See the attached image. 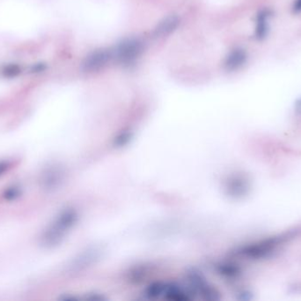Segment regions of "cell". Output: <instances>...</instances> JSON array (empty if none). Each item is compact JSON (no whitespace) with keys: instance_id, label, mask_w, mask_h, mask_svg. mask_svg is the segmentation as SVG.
<instances>
[{"instance_id":"10","label":"cell","mask_w":301,"mask_h":301,"mask_svg":"<svg viewBox=\"0 0 301 301\" xmlns=\"http://www.w3.org/2000/svg\"><path fill=\"white\" fill-rule=\"evenodd\" d=\"M9 168V165L7 162H0V176L3 175L4 172L7 171V169Z\"/></svg>"},{"instance_id":"11","label":"cell","mask_w":301,"mask_h":301,"mask_svg":"<svg viewBox=\"0 0 301 301\" xmlns=\"http://www.w3.org/2000/svg\"><path fill=\"white\" fill-rule=\"evenodd\" d=\"M295 112L298 113V115H301V98L298 99L294 105Z\"/></svg>"},{"instance_id":"5","label":"cell","mask_w":301,"mask_h":301,"mask_svg":"<svg viewBox=\"0 0 301 301\" xmlns=\"http://www.w3.org/2000/svg\"><path fill=\"white\" fill-rule=\"evenodd\" d=\"M247 60V53L244 49H233L225 60V67L230 71L236 70L243 67Z\"/></svg>"},{"instance_id":"8","label":"cell","mask_w":301,"mask_h":301,"mask_svg":"<svg viewBox=\"0 0 301 301\" xmlns=\"http://www.w3.org/2000/svg\"><path fill=\"white\" fill-rule=\"evenodd\" d=\"M22 191L20 186H13L8 187L7 189L5 190L3 193V196L7 200H15L19 197L21 196Z\"/></svg>"},{"instance_id":"3","label":"cell","mask_w":301,"mask_h":301,"mask_svg":"<svg viewBox=\"0 0 301 301\" xmlns=\"http://www.w3.org/2000/svg\"><path fill=\"white\" fill-rule=\"evenodd\" d=\"M284 238L285 237H274L263 239V241L258 242L257 244L250 246L248 253L254 258H264L273 253L277 245L280 244L281 240Z\"/></svg>"},{"instance_id":"4","label":"cell","mask_w":301,"mask_h":301,"mask_svg":"<svg viewBox=\"0 0 301 301\" xmlns=\"http://www.w3.org/2000/svg\"><path fill=\"white\" fill-rule=\"evenodd\" d=\"M178 24H179V19L176 16L171 15L165 18L157 25L153 32V35L155 37H163L168 35L177 28Z\"/></svg>"},{"instance_id":"7","label":"cell","mask_w":301,"mask_h":301,"mask_svg":"<svg viewBox=\"0 0 301 301\" xmlns=\"http://www.w3.org/2000/svg\"><path fill=\"white\" fill-rule=\"evenodd\" d=\"M269 10H263L260 12L256 20V38L262 40L265 38L268 33V19L270 16Z\"/></svg>"},{"instance_id":"1","label":"cell","mask_w":301,"mask_h":301,"mask_svg":"<svg viewBox=\"0 0 301 301\" xmlns=\"http://www.w3.org/2000/svg\"><path fill=\"white\" fill-rule=\"evenodd\" d=\"M142 42L137 39L125 40L116 49V58L123 64H131L135 61L142 53Z\"/></svg>"},{"instance_id":"6","label":"cell","mask_w":301,"mask_h":301,"mask_svg":"<svg viewBox=\"0 0 301 301\" xmlns=\"http://www.w3.org/2000/svg\"><path fill=\"white\" fill-rule=\"evenodd\" d=\"M58 183V174L57 171L53 167L46 169L44 172H42L40 179V184L42 189L46 191H51L54 189Z\"/></svg>"},{"instance_id":"2","label":"cell","mask_w":301,"mask_h":301,"mask_svg":"<svg viewBox=\"0 0 301 301\" xmlns=\"http://www.w3.org/2000/svg\"><path fill=\"white\" fill-rule=\"evenodd\" d=\"M111 53L106 49H99L91 53L84 61L82 68L85 72L94 73L102 69L111 59Z\"/></svg>"},{"instance_id":"9","label":"cell","mask_w":301,"mask_h":301,"mask_svg":"<svg viewBox=\"0 0 301 301\" xmlns=\"http://www.w3.org/2000/svg\"><path fill=\"white\" fill-rule=\"evenodd\" d=\"M293 12L296 14H298L301 12V0H295L294 4H293Z\"/></svg>"}]
</instances>
